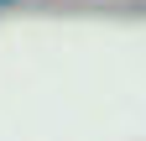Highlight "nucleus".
<instances>
[{"instance_id": "f257e3e1", "label": "nucleus", "mask_w": 146, "mask_h": 141, "mask_svg": "<svg viewBox=\"0 0 146 141\" xmlns=\"http://www.w3.org/2000/svg\"><path fill=\"white\" fill-rule=\"evenodd\" d=\"M0 5H16V0H0Z\"/></svg>"}]
</instances>
